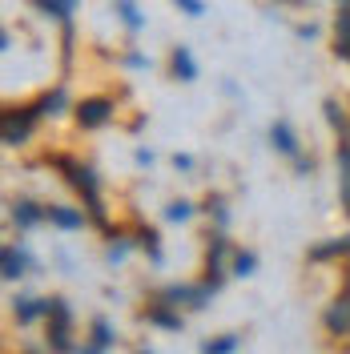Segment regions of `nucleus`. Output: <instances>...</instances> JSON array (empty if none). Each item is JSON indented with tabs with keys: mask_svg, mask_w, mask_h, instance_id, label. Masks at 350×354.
I'll use <instances>...</instances> for the list:
<instances>
[{
	"mask_svg": "<svg viewBox=\"0 0 350 354\" xmlns=\"http://www.w3.org/2000/svg\"><path fill=\"white\" fill-rule=\"evenodd\" d=\"M254 266H258V258H254V254H234V274H238V278H246Z\"/></svg>",
	"mask_w": 350,
	"mask_h": 354,
	"instance_id": "15",
	"label": "nucleus"
},
{
	"mask_svg": "<svg viewBox=\"0 0 350 354\" xmlns=\"http://www.w3.org/2000/svg\"><path fill=\"white\" fill-rule=\"evenodd\" d=\"M322 322H326V330L334 334V338H347V334H350V286L326 306Z\"/></svg>",
	"mask_w": 350,
	"mask_h": 354,
	"instance_id": "2",
	"label": "nucleus"
},
{
	"mask_svg": "<svg viewBox=\"0 0 350 354\" xmlns=\"http://www.w3.org/2000/svg\"><path fill=\"white\" fill-rule=\"evenodd\" d=\"M165 218H169V221H185V218H190V201H174V205L165 209Z\"/></svg>",
	"mask_w": 350,
	"mask_h": 354,
	"instance_id": "17",
	"label": "nucleus"
},
{
	"mask_svg": "<svg viewBox=\"0 0 350 354\" xmlns=\"http://www.w3.org/2000/svg\"><path fill=\"white\" fill-rule=\"evenodd\" d=\"M44 318H48V338H53V351L65 354L68 351V310L61 298H53L48 310H44Z\"/></svg>",
	"mask_w": 350,
	"mask_h": 354,
	"instance_id": "1",
	"label": "nucleus"
},
{
	"mask_svg": "<svg viewBox=\"0 0 350 354\" xmlns=\"http://www.w3.org/2000/svg\"><path fill=\"white\" fill-rule=\"evenodd\" d=\"M234 346H238V338H234V334H225V338H218V342H210L201 354H230Z\"/></svg>",
	"mask_w": 350,
	"mask_h": 354,
	"instance_id": "14",
	"label": "nucleus"
},
{
	"mask_svg": "<svg viewBox=\"0 0 350 354\" xmlns=\"http://www.w3.org/2000/svg\"><path fill=\"white\" fill-rule=\"evenodd\" d=\"M81 354H97V346H93V351H81Z\"/></svg>",
	"mask_w": 350,
	"mask_h": 354,
	"instance_id": "19",
	"label": "nucleus"
},
{
	"mask_svg": "<svg viewBox=\"0 0 350 354\" xmlns=\"http://www.w3.org/2000/svg\"><path fill=\"white\" fill-rule=\"evenodd\" d=\"M109 342H113V334H109V322H101V318H97V322H93V346H97V351H105Z\"/></svg>",
	"mask_w": 350,
	"mask_h": 354,
	"instance_id": "12",
	"label": "nucleus"
},
{
	"mask_svg": "<svg viewBox=\"0 0 350 354\" xmlns=\"http://www.w3.org/2000/svg\"><path fill=\"white\" fill-rule=\"evenodd\" d=\"M44 310H48V302H21L17 318H21V322H33V318H37V314H44Z\"/></svg>",
	"mask_w": 350,
	"mask_h": 354,
	"instance_id": "13",
	"label": "nucleus"
},
{
	"mask_svg": "<svg viewBox=\"0 0 350 354\" xmlns=\"http://www.w3.org/2000/svg\"><path fill=\"white\" fill-rule=\"evenodd\" d=\"M48 218L57 221V225H65V230H77V225L85 221V218H81V214H68L65 205H57V209H48Z\"/></svg>",
	"mask_w": 350,
	"mask_h": 354,
	"instance_id": "9",
	"label": "nucleus"
},
{
	"mask_svg": "<svg viewBox=\"0 0 350 354\" xmlns=\"http://www.w3.org/2000/svg\"><path fill=\"white\" fill-rule=\"evenodd\" d=\"M113 113V105L105 101V97H93V101H81V109H77V121L85 125V129H97L105 117Z\"/></svg>",
	"mask_w": 350,
	"mask_h": 354,
	"instance_id": "5",
	"label": "nucleus"
},
{
	"mask_svg": "<svg viewBox=\"0 0 350 354\" xmlns=\"http://www.w3.org/2000/svg\"><path fill=\"white\" fill-rule=\"evenodd\" d=\"M174 68L181 73V81H194V73H197V68H194V61H190V53H185V48H177V53H174Z\"/></svg>",
	"mask_w": 350,
	"mask_h": 354,
	"instance_id": "10",
	"label": "nucleus"
},
{
	"mask_svg": "<svg viewBox=\"0 0 350 354\" xmlns=\"http://www.w3.org/2000/svg\"><path fill=\"white\" fill-rule=\"evenodd\" d=\"M149 318H154L157 326H169V330H177V326H181V318H177V314H165V310H154Z\"/></svg>",
	"mask_w": 350,
	"mask_h": 354,
	"instance_id": "16",
	"label": "nucleus"
},
{
	"mask_svg": "<svg viewBox=\"0 0 350 354\" xmlns=\"http://www.w3.org/2000/svg\"><path fill=\"white\" fill-rule=\"evenodd\" d=\"M342 8H350V0H342Z\"/></svg>",
	"mask_w": 350,
	"mask_h": 354,
	"instance_id": "20",
	"label": "nucleus"
},
{
	"mask_svg": "<svg viewBox=\"0 0 350 354\" xmlns=\"http://www.w3.org/2000/svg\"><path fill=\"white\" fill-rule=\"evenodd\" d=\"M12 209H17V221H21V225H33L37 218H48V214H37L33 201H21V205H12Z\"/></svg>",
	"mask_w": 350,
	"mask_h": 354,
	"instance_id": "11",
	"label": "nucleus"
},
{
	"mask_svg": "<svg viewBox=\"0 0 350 354\" xmlns=\"http://www.w3.org/2000/svg\"><path fill=\"white\" fill-rule=\"evenodd\" d=\"M177 4H185V8H190L194 17H197V12H201V4H197V0H177Z\"/></svg>",
	"mask_w": 350,
	"mask_h": 354,
	"instance_id": "18",
	"label": "nucleus"
},
{
	"mask_svg": "<svg viewBox=\"0 0 350 354\" xmlns=\"http://www.w3.org/2000/svg\"><path fill=\"white\" fill-rule=\"evenodd\" d=\"M334 165H338V201L350 214V137L338 141V153H334Z\"/></svg>",
	"mask_w": 350,
	"mask_h": 354,
	"instance_id": "4",
	"label": "nucleus"
},
{
	"mask_svg": "<svg viewBox=\"0 0 350 354\" xmlns=\"http://www.w3.org/2000/svg\"><path fill=\"white\" fill-rule=\"evenodd\" d=\"M0 274L8 278V282H17V278H24V258L12 250V245H4L0 250Z\"/></svg>",
	"mask_w": 350,
	"mask_h": 354,
	"instance_id": "6",
	"label": "nucleus"
},
{
	"mask_svg": "<svg viewBox=\"0 0 350 354\" xmlns=\"http://www.w3.org/2000/svg\"><path fill=\"white\" fill-rule=\"evenodd\" d=\"M334 44L338 53L350 57V8H338V24H334Z\"/></svg>",
	"mask_w": 350,
	"mask_h": 354,
	"instance_id": "7",
	"label": "nucleus"
},
{
	"mask_svg": "<svg viewBox=\"0 0 350 354\" xmlns=\"http://www.w3.org/2000/svg\"><path fill=\"white\" fill-rule=\"evenodd\" d=\"M33 129V113L28 109H8L4 113V121H0V137H4V145H21L24 137Z\"/></svg>",
	"mask_w": 350,
	"mask_h": 354,
	"instance_id": "3",
	"label": "nucleus"
},
{
	"mask_svg": "<svg viewBox=\"0 0 350 354\" xmlns=\"http://www.w3.org/2000/svg\"><path fill=\"white\" fill-rule=\"evenodd\" d=\"M270 141H274V145H278L282 153H294V149H298V141H294V133H290V125H282V121H278V125L270 129Z\"/></svg>",
	"mask_w": 350,
	"mask_h": 354,
	"instance_id": "8",
	"label": "nucleus"
}]
</instances>
